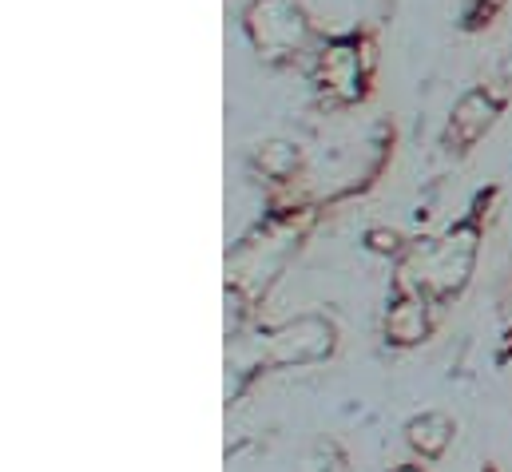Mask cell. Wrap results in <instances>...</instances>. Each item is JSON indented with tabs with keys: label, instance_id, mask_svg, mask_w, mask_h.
<instances>
[{
	"label": "cell",
	"instance_id": "1",
	"mask_svg": "<svg viewBox=\"0 0 512 472\" xmlns=\"http://www.w3.org/2000/svg\"><path fill=\"white\" fill-rule=\"evenodd\" d=\"M243 28L266 64H294L314 44L310 12L298 0H251L243 8Z\"/></svg>",
	"mask_w": 512,
	"mask_h": 472
},
{
	"label": "cell",
	"instance_id": "2",
	"mask_svg": "<svg viewBox=\"0 0 512 472\" xmlns=\"http://www.w3.org/2000/svg\"><path fill=\"white\" fill-rule=\"evenodd\" d=\"M473 258H477V227L465 223V227L449 231V235L429 242V246H417L409 254V270L405 274H413L409 278L413 290H425L429 298H449L469 282Z\"/></svg>",
	"mask_w": 512,
	"mask_h": 472
},
{
	"label": "cell",
	"instance_id": "3",
	"mask_svg": "<svg viewBox=\"0 0 512 472\" xmlns=\"http://www.w3.org/2000/svg\"><path fill=\"white\" fill-rule=\"evenodd\" d=\"M370 76H374V44H370V36L346 32V36L322 40V48L314 56V80L334 104L366 100Z\"/></svg>",
	"mask_w": 512,
	"mask_h": 472
},
{
	"label": "cell",
	"instance_id": "4",
	"mask_svg": "<svg viewBox=\"0 0 512 472\" xmlns=\"http://www.w3.org/2000/svg\"><path fill=\"white\" fill-rule=\"evenodd\" d=\"M501 108H505V100H501V96H493L489 88H473V92H465V96L457 100L453 116H449L445 143H449V147H457V151L477 147V143L493 131V123H497V116H501Z\"/></svg>",
	"mask_w": 512,
	"mask_h": 472
},
{
	"label": "cell",
	"instance_id": "5",
	"mask_svg": "<svg viewBox=\"0 0 512 472\" xmlns=\"http://www.w3.org/2000/svg\"><path fill=\"white\" fill-rule=\"evenodd\" d=\"M334 346V330L322 318H298L286 330H278L270 338V357L274 361H314L326 357Z\"/></svg>",
	"mask_w": 512,
	"mask_h": 472
},
{
	"label": "cell",
	"instance_id": "6",
	"mask_svg": "<svg viewBox=\"0 0 512 472\" xmlns=\"http://www.w3.org/2000/svg\"><path fill=\"white\" fill-rule=\"evenodd\" d=\"M449 441H453V421H449V417H441V413H425V417L409 421V445H413L421 457L437 461V457L449 449Z\"/></svg>",
	"mask_w": 512,
	"mask_h": 472
},
{
	"label": "cell",
	"instance_id": "7",
	"mask_svg": "<svg viewBox=\"0 0 512 472\" xmlns=\"http://www.w3.org/2000/svg\"><path fill=\"white\" fill-rule=\"evenodd\" d=\"M385 334L397 342V346H413L429 334V318H425V306L417 298H405L389 310V322H385Z\"/></svg>",
	"mask_w": 512,
	"mask_h": 472
},
{
	"label": "cell",
	"instance_id": "8",
	"mask_svg": "<svg viewBox=\"0 0 512 472\" xmlns=\"http://www.w3.org/2000/svg\"><path fill=\"white\" fill-rule=\"evenodd\" d=\"M258 167H262V175H270L274 183H286V179L294 175V167H298V151H294L290 143H262V147H258Z\"/></svg>",
	"mask_w": 512,
	"mask_h": 472
},
{
	"label": "cell",
	"instance_id": "9",
	"mask_svg": "<svg viewBox=\"0 0 512 472\" xmlns=\"http://www.w3.org/2000/svg\"><path fill=\"white\" fill-rule=\"evenodd\" d=\"M501 8H505V0H469L465 12H461V28H465V32H481V28H489V24L497 20Z\"/></svg>",
	"mask_w": 512,
	"mask_h": 472
},
{
	"label": "cell",
	"instance_id": "10",
	"mask_svg": "<svg viewBox=\"0 0 512 472\" xmlns=\"http://www.w3.org/2000/svg\"><path fill=\"white\" fill-rule=\"evenodd\" d=\"M370 246H374L378 254H397V250H401V238L393 235V231H370Z\"/></svg>",
	"mask_w": 512,
	"mask_h": 472
},
{
	"label": "cell",
	"instance_id": "11",
	"mask_svg": "<svg viewBox=\"0 0 512 472\" xmlns=\"http://www.w3.org/2000/svg\"><path fill=\"white\" fill-rule=\"evenodd\" d=\"M497 84H512V56L509 60H501V68H497Z\"/></svg>",
	"mask_w": 512,
	"mask_h": 472
},
{
	"label": "cell",
	"instance_id": "12",
	"mask_svg": "<svg viewBox=\"0 0 512 472\" xmlns=\"http://www.w3.org/2000/svg\"><path fill=\"white\" fill-rule=\"evenodd\" d=\"M393 472H417V469H393Z\"/></svg>",
	"mask_w": 512,
	"mask_h": 472
}]
</instances>
